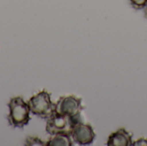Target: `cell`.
Returning <instances> with one entry per match:
<instances>
[{"mask_svg": "<svg viewBox=\"0 0 147 146\" xmlns=\"http://www.w3.org/2000/svg\"><path fill=\"white\" fill-rule=\"evenodd\" d=\"M8 107L9 114L7 118L10 126L16 128H22L28 124L30 120V108L28 103L22 97L16 96L11 98L8 103Z\"/></svg>", "mask_w": 147, "mask_h": 146, "instance_id": "6da1fadb", "label": "cell"}, {"mask_svg": "<svg viewBox=\"0 0 147 146\" xmlns=\"http://www.w3.org/2000/svg\"><path fill=\"white\" fill-rule=\"evenodd\" d=\"M28 103L30 112L42 119L49 118L55 111V104L51 101L50 93L46 90L33 96Z\"/></svg>", "mask_w": 147, "mask_h": 146, "instance_id": "7a4b0ae2", "label": "cell"}, {"mask_svg": "<svg viewBox=\"0 0 147 146\" xmlns=\"http://www.w3.org/2000/svg\"><path fill=\"white\" fill-rule=\"evenodd\" d=\"M78 121V119H73L54 112L47 118L46 131L51 136L58 133H67L71 135L73 126Z\"/></svg>", "mask_w": 147, "mask_h": 146, "instance_id": "3957f363", "label": "cell"}, {"mask_svg": "<svg viewBox=\"0 0 147 146\" xmlns=\"http://www.w3.org/2000/svg\"><path fill=\"white\" fill-rule=\"evenodd\" d=\"M83 110L82 101L75 96H68L60 97L55 103L56 113L69 116L73 119H78Z\"/></svg>", "mask_w": 147, "mask_h": 146, "instance_id": "277c9868", "label": "cell"}, {"mask_svg": "<svg viewBox=\"0 0 147 146\" xmlns=\"http://www.w3.org/2000/svg\"><path fill=\"white\" fill-rule=\"evenodd\" d=\"M71 137L72 141L79 145H89L93 143L96 134L90 125L79 120L73 126Z\"/></svg>", "mask_w": 147, "mask_h": 146, "instance_id": "5b68a950", "label": "cell"}, {"mask_svg": "<svg viewBox=\"0 0 147 146\" xmlns=\"http://www.w3.org/2000/svg\"><path fill=\"white\" fill-rule=\"evenodd\" d=\"M132 143V135L125 128H120L109 135L106 145L108 146H130Z\"/></svg>", "mask_w": 147, "mask_h": 146, "instance_id": "8992f818", "label": "cell"}, {"mask_svg": "<svg viewBox=\"0 0 147 146\" xmlns=\"http://www.w3.org/2000/svg\"><path fill=\"white\" fill-rule=\"evenodd\" d=\"M71 135L67 133H58L53 135L51 139L46 142L47 146H72Z\"/></svg>", "mask_w": 147, "mask_h": 146, "instance_id": "52a82bcc", "label": "cell"}, {"mask_svg": "<svg viewBox=\"0 0 147 146\" xmlns=\"http://www.w3.org/2000/svg\"><path fill=\"white\" fill-rule=\"evenodd\" d=\"M25 145L28 146H44L46 145V143L44 141H42L40 139L37 138V137H32L29 136L26 139L25 141Z\"/></svg>", "mask_w": 147, "mask_h": 146, "instance_id": "ba28073f", "label": "cell"}, {"mask_svg": "<svg viewBox=\"0 0 147 146\" xmlns=\"http://www.w3.org/2000/svg\"><path fill=\"white\" fill-rule=\"evenodd\" d=\"M131 6L135 9H145L147 4V0H128Z\"/></svg>", "mask_w": 147, "mask_h": 146, "instance_id": "9c48e42d", "label": "cell"}, {"mask_svg": "<svg viewBox=\"0 0 147 146\" xmlns=\"http://www.w3.org/2000/svg\"><path fill=\"white\" fill-rule=\"evenodd\" d=\"M132 145L134 146H140V145H147V139H144V138H141L134 142L132 143Z\"/></svg>", "mask_w": 147, "mask_h": 146, "instance_id": "30bf717a", "label": "cell"}, {"mask_svg": "<svg viewBox=\"0 0 147 146\" xmlns=\"http://www.w3.org/2000/svg\"><path fill=\"white\" fill-rule=\"evenodd\" d=\"M145 17L147 19V4L146 6L145 7Z\"/></svg>", "mask_w": 147, "mask_h": 146, "instance_id": "8fae6325", "label": "cell"}]
</instances>
